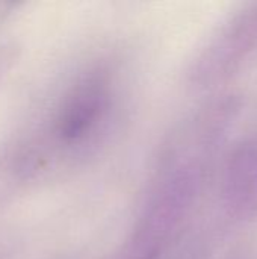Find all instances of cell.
<instances>
[{
  "label": "cell",
  "instance_id": "7a4b0ae2",
  "mask_svg": "<svg viewBox=\"0 0 257 259\" xmlns=\"http://www.w3.org/2000/svg\"><path fill=\"white\" fill-rule=\"evenodd\" d=\"M114 79L106 68L83 73L61 97L50 131L65 149L94 144L106 131L114 108Z\"/></svg>",
  "mask_w": 257,
  "mask_h": 259
},
{
  "label": "cell",
  "instance_id": "277c9868",
  "mask_svg": "<svg viewBox=\"0 0 257 259\" xmlns=\"http://www.w3.org/2000/svg\"><path fill=\"white\" fill-rule=\"evenodd\" d=\"M220 194L229 215L242 222L257 219V138L233 147L223 167Z\"/></svg>",
  "mask_w": 257,
  "mask_h": 259
},
{
  "label": "cell",
  "instance_id": "6da1fadb",
  "mask_svg": "<svg viewBox=\"0 0 257 259\" xmlns=\"http://www.w3.org/2000/svg\"><path fill=\"white\" fill-rule=\"evenodd\" d=\"M230 118L209 106L186 121L162 153L156 179L120 259H161L180 237L203 193L211 158Z\"/></svg>",
  "mask_w": 257,
  "mask_h": 259
},
{
  "label": "cell",
  "instance_id": "3957f363",
  "mask_svg": "<svg viewBox=\"0 0 257 259\" xmlns=\"http://www.w3.org/2000/svg\"><path fill=\"white\" fill-rule=\"evenodd\" d=\"M257 61V3L224 23L192 61L188 76L197 87L223 82Z\"/></svg>",
  "mask_w": 257,
  "mask_h": 259
}]
</instances>
